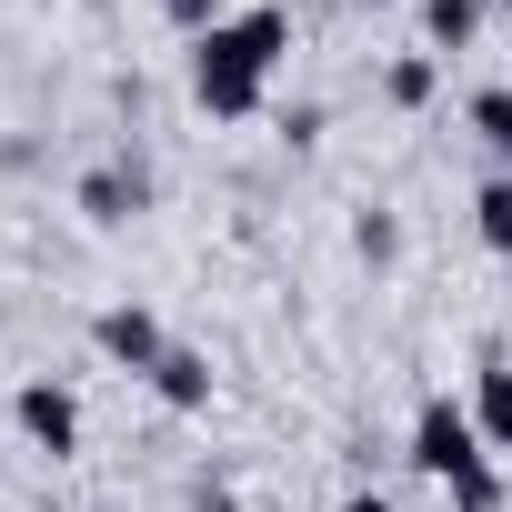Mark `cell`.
Returning <instances> with one entry per match:
<instances>
[{
  "instance_id": "7c38bea8",
  "label": "cell",
  "mask_w": 512,
  "mask_h": 512,
  "mask_svg": "<svg viewBox=\"0 0 512 512\" xmlns=\"http://www.w3.org/2000/svg\"><path fill=\"white\" fill-rule=\"evenodd\" d=\"M161 11H171V21H181V31H191V41H201V31H211V21H231V11H221V0H161Z\"/></svg>"
},
{
  "instance_id": "8992f818",
  "label": "cell",
  "mask_w": 512,
  "mask_h": 512,
  "mask_svg": "<svg viewBox=\"0 0 512 512\" xmlns=\"http://www.w3.org/2000/svg\"><path fill=\"white\" fill-rule=\"evenodd\" d=\"M151 392H161V402H181V412H201V402H211V362L171 342V352H161V372H151Z\"/></svg>"
},
{
  "instance_id": "ba28073f",
  "label": "cell",
  "mask_w": 512,
  "mask_h": 512,
  "mask_svg": "<svg viewBox=\"0 0 512 512\" xmlns=\"http://www.w3.org/2000/svg\"><path fill=\"white\" fill-rule=\"evenodd\" d=\"M472 141H482L492 161H512V81H492V91H472Z\"/></svg>"
},
{
  "instance_id": "5bb4252c",
  "label": "cell",
  "mask_w": 512,
  "mask_h": 512,
  "mask_svg": "<svg viewBox=\"0 0 512 512\" xmlns=\"http://www.w3.org/2000/svg\"><path fill=\"white\" fill-rule=\"evenodd\" d=\"M482 11H512V0H482Z\"/></svg>"
},
{
  "instance_id": "4fadbf2b",
  "label": "cell",
  "mask_w": 512,
  "mask_h": 512,
  "mask_svg": "<svg viewBox=\"0 0 512 512\" xmlns=\"http://www.w3.org/2000/svg\"><path fill=\"white\" fill-rule=\"evenodd\" d=\"M342 512H392V502H382V492H352V502H342Z\"/></svg>"
},
{
  "instance_id": "9c48e42d",
  "label": "cell",
  "mask_w": 512,
  "mask_h": 512,
  "mask_svg": "<svg viewBox=\"0 0 512 512\" xmlns=\"http://www.w3.org/2000/svg\"><path fill=\"white\" fill-rule=\"evenodd\" d=\"M472 31H482V0H422V41L432 51H462Z\"/></svg>"
},
{
  "instance_id": "5b68a950",
  "label": "cell",
  "mask_w": 512,
  "mask_h": 512,
  "mask_svg": "<svg viewBox=\"0 0 512 512\" xmlns=\"http://www.w3.org/2000/svg\"><path fill=\"white\" fill-rule=\"evenodd\" d=\"M472 432H482L492 452H512V362H482V382H472Z\"/></svg>"
},
{
  "instance_id": "30bf717a",
  "label": "cell",
  "mask_w": 512,
  "mask_h": 512,
  "mask_svg": "<svg viewBox=\"0 0 512 512\" xmlns=\"http://www.w3.org/2000/svg\"><path fill=\"white\" fill-rule=\"evenodd\" d=\"M472 231H482L492 251H512V171H492V181H482V201H472Z\"/></svg>"
},
{
  "instance_id": "52a82bcc",
  "label": "cell",
  "mask_w": 512,
  "mask_h": 512,
  "mask_svg": "<svg viewBox=\"0 0 512 512\" xmlns=\"http://www.w3.org/2000/svg\"><path fill=\"white\" fill-rule=\"evenodd\" d=\"M81 211H91V221H131V211H141V171H91V181H81Z\"/></svg>"
},
{
  "instance_id": "277c9868",
  "label": "cell",
  "mask_w": 512,
  "mask_h": 512,
  "mask_svg": "<svg viewBox=\"0 0 512 512\" xmlns=\"http://www.w3.org/2000/svg\"><path fill=\"white\" fill-rule=\"evenodd\" d=\"M21 432H31L41 452H81V402H71L61 382H21Z\"/></svg>"
},
{
  "instance_id": "8fae6325",
  "label": "cell",
  "mask_w": 512,
  "mask_h": 512,
  "mask_svg": "<svg viewBox=\"0 0 512 512\" xmlns=\"http://www.w3.org/2000/svg\"><path fill=\"white\" fill-rule=\"evenodd\" d=\"M382 91H392L402 111H422V101H432V61H392V81H382Z\"/></svg>"
},
{
  "instance_id": "6da1fadb",
  "label": "cell",
  "mask_w": 512,
  "mask_h": 512,
  "mask_svg": "<svg viewBox=\"0 0 512 512\" xmlns=\"http://www.w3.org/2000/svg\"><path fill=\"white\" fill-rule=\"evenodd\" d=\"M282 51H292V21L272 11H231V21H211L201 41H191V91H201V111L211 121H251L262 111V91H272V71H282Z\"/></svg>"
},
{
  "instance_id": "3957f363",
  "label": "cell",
  "mask_w": 512,
  "mask_h": 512,
  "mask_svg": "<svg viewBox=\"0 0 512 512\" xmlns=\"http://www.w3.org/2000/svg\"><path fill=\"white\" fill-rule=\"evenodd\" d=\"M91 342H101L111 362H131V372H161V352H171V342H161V322H151L141 302H121V312H101V322H91Z\"/></svg>"
},
{
  "instance_id": "7a4b0ae2",
  "label": "cell",
  "mask_w": 512,
  "mask_h": 512,
  "mask_svg": "<svg viewBox=\"0 0 512 512\" xmlns=\"http://www.w3.org/2000/svg\"><path fill=\"white\" fill-rule=\"evenodd\" d=\"M412 462L452 492V512H502V472H492V442L472 432V412L452 402V392H432L422 402V422H412Z\"/></svg>"
}]
</instances>
